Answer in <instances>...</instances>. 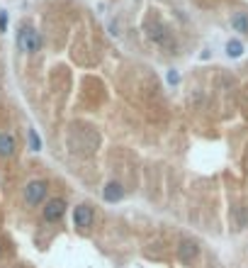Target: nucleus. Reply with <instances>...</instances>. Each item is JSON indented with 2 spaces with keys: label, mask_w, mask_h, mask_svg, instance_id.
<instances>
[{
  "label": "nucleus",
  "mask_w": 248,
  "mask_h": 268,
  "mask_svg": "<svg viewBox=\"0 0 248 268\" xmlns=\"http://www.w3.org/2000/svg\"><path fill=\"white\" fill-rule=\"evenodd\" d=\"M15 42H17V49L24 52V54H37L41 49V37H39V32L34 27H22Z\"/></svg>",
  "instance_id": "1"
},
{
  "label": "nucleus",
  "mask_w": 248,
  "mask_h": 268,
  "mask_svg": "<svg viewBox=\"0 0 248 268\" xmlns=\"http://www.w3.org/2000/svg\"><path fill=\"white\" fill-rule=\"evenodd\" d=\"M46 190H49L46 180H29V183L24 186V202H27L29 208H37V205L44 202Z\"/></svg>",
  "instance_id": "2"
},
{
  "label": "nucleus",
  "mask_w": 248,
  "mask_h": 268,
  "mask_svg": "<svg viewBox=\"0 0 248 268\" xmlns=\"http://www.w3.org/2000/svg\"><path fill=\"white\" fill-rule=\"evenodd\" d=\"M44 222H58L63 214H66V200L63 198H51V200H46V208H44Z\"/></svg>",
  "instance_id": "3"
},
{
  "label": "nucleus",
  "mask_w": 248,
  "mask_h": 268,
  "mask_svg": "<svg viewBox=\"0 0 248 268\" xmlns=\"http://www.w3.org/2000/svg\"><path fill=\"white\" fill-rule=\"evenodd\" d=\"M93 220H95V212L90 205H78L73 208V224L78 230H90L93 227Z\"/></svg>",
  "instance_id": "4"
},
{
  "label": "nucleus",
  "mask_w": 248,
  "mask_h": 268,
  "mask_svg": "<svg viewBox=\"0 0 248 268\" xmlns=\"http://www.w3.org/2000/svg\"><path fill=\"white\" fill-rule=\"evenodd\" d=\"M149 37H151L156 44H161V46H168V44H171V32H168V27H166L161 20H153L151 24H149Z\"/></svg>",
  "instance_id": "5"
},
{
  "label": "nucleus",
  "mask_w": 248,
  "mask_h": 268,
  "mask_svg": "<svg viewBox=\"0 0 248 268\" xmlns=\"http://www.w3.org/2000/svg\"><path fill=\"white\" fill-rule=\"evenodd\" d=\"M197 254H200V246L190 242V239H183L180 244H178V258L183 261V264H190L192 258H197Z\"/></svg>",
  "instance_id": "6"
},
{
  "label": "nucleus",
  "mask_w": 248,
  "mask_h": 268,
  "mask_svg": "<svg viewBox=\"0 0 248 268\" xmlns=\"http://www.w3.org/2000/svg\"><path fill=\"white\" fill-rule=\"evenodd\" d=\"M102 198H105V202H119V200L124 198L122 183H119V180H110V183L102 188Z\"/></svg>",
  "instance_id": "7"
},
{
  "label": "nucleus",
  "mask_w": 248,
  "mask_h": 268,
  "mask_svg": "<svg viewBox=\"0 0 248 268\" xmlns=\"http://www.w3.org/2000/svg\"><path fill=\"white\" fill-rule=\"evenodd\" d=\"M15 149H17L15 136L7 132H0V158H12V156H15Z\"/></svg>",
  "instance_id": "8"
},
{
  "label": "nucleus",
  "mask_w": 248,
  "mask_h": 268,
  "mask_svg": "<svg viewBox=\"0 0 248 268\" xmlns=\"http://www.w3.org/2000/svg\"><path fill=\"white\" fill-rule=\"evenodd\" d=\"M231 27L241 34H248V12H241V10L231 12Z\"/></svg>",
  "instance_id": "9"
},
{
  "label": "nucleus",
  "mask_w": 248,
  "mask_h": 268,
  "mask_svg": "<svg viewBox=\"0 0 248 268\" xmlns=\"http://www.w3.org/2000/svg\"><path fill=\"white\" fill-rule=\"evenodd\" d=\"M241 54H244V44H241L239 39H229V42H227V56L239 58Z\"/></svg>",
  "instance_id": "10"
},
{
  "label": "nucleus",
  "mask_w": 248,
  "mask_h": 268,
  "mask_svg": "<svg viewBox=\"0 0 248 268\" xmlns=\"http://www.w3.org/2000/svg\"><path fill=\"white\" fill-rule=\"evenodd\" d=\"M27 136H29V149H32V152H41V139H39L37 130H29Z\"/></svg>",
  "instance_id": "11"
},
{
  "label": "nucleus",
  "mask_w": 248,
  "mask_h": 268,
  "mask_svg": "<svg viewBox=\"0 0 248 268\" xmlns=\"http://www.w3.org/2000/svg\"><path fill=\"white\" fill-rule=\"evenodd\" d=\"M166 80H168V86H178V83H180V74H178L175 68H171V71L166 74Z\"/></svg>",
  "instance_id": "12"
},
{
  "label": "nucleus",
  "mask_w": 248,
  "mask_h": 268,
  "mask_svg": "<svg viewBox=\"0 0 248 268\" xmlns=\"http://www.w3.org/2000/svg\"><path fill=\"white\" fill-rule=\"evenodd\" d=\"M5 30H7V12L0 10V32H5Z\"/></svg>",
  "instance_id": "13"
}]
</instances>
